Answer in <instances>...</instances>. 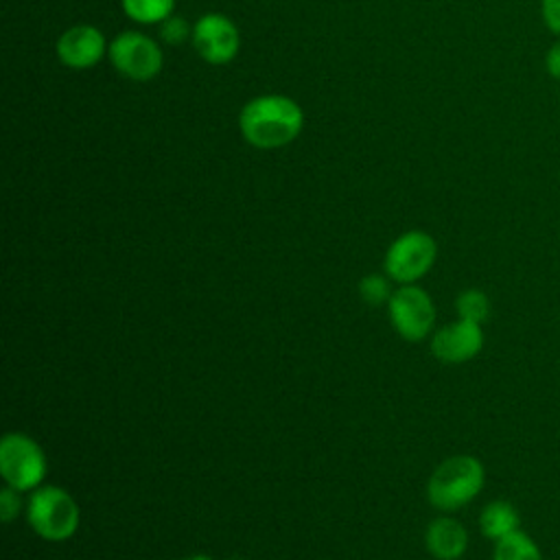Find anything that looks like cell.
I'll use <instances>...</instances> for the list:
<instances>
[{
    "label": "cell",
    "mask_w": 560,
    "mask_h": 560,
    "mask_svg": "<svg viewBox=\"0 0 560 560\" xmlns=\"http://www.w3.org/2000/svg\"><path fill=\"white\" fill-rule=\"evenodd\" d=\"M455 311L459 319L483 324L490 317V300L481 289H466L457 295Z\"/></svg>",
    "instance_id": "15"
},
{
    "label": "cell",
    "mask_w": 560,
    "mask_h": 560,
    "mask_svg": "<svg viewBox=\"0 0 560 560\" xmlns=\"http://www.w3.org/2000/svg\"><path fill=\"white\" fill-rule=\"evenodd\" d=\"M192 46L199 57L212 66L228 63L236 57L241 37L236 24L223 13H206L192 26Z\"/></svg>",
    "instance_id": "8"
},
{
    "label": "cell",
    "mask_w": 560,
    "mask_h": 560,
    "mask_svg": "<svg viewBox=\"0 0 560 560\" xmlns=\"http://www.w3.org/2000/svg\"><path fill=\"white\" fill-rule=\"evenodd\" d=\"M112 66L131 81H151L160 74L164 57L155 39L138 31L118 33L107 48Z\"/></svg>",
    "instance_id": "6"
},
{
    "label": "cell",
    "mask_w": 560,
    "mask_h": 560,
    "mask_svg": "<svg viewBox=\"0 0 560 560\" xmlns=\"http://www.w3.org/2000/svg\"><path fill=\"white\" fill-rule=\"evenodd\" d=\"M18 494L20 492L13 490L11 486H4L0 490V518H2V523H11L18 516V512H20V497Z\"/></svg>",
    "instance_id": "18"
},
{
    "label": "cell",
    "mask_w": 560,
    "mask_h": 560,
    "mask_svg": "<svg viewBox=\"0 0 560 560\" xmlns=\"http://www.w3.org/2000/svg\"><path fill=\"white\" fill-rule=\"evenodd\" d=\"M483 348L481 324L468 319H455L438 328L431 337V354L448 365H459L475 359Z\"/></svg>",
    "instance_id": "9"
},
{
    "label": "cell",
    "mask_w": 560,
    "mask_h": 560,
    "mask_svg": "<svg viewBox=\"0 0 560 560\" xmlns=\"http://www.w3.org/2000/svg\"><path fill=\"white\" fill-rule=\"evenodd\" d=\"M483 464L472 455L446 457L427 481L429 503L442 512H455L468 505L483 488Z\"/></svg>",
    "instance_id": "2"
},
{
    "label": "cell",
    "mask_w": 560,
    "mask_h": 560,
    "mask_svg": "<svg viewBox=\"0 0 560 560\" xmlns=\"http://www.w3.org/2000/svg\"><path fill=\"white\" fill-rule=\"evenodd\" d=\"M42 446L26 433H7L0 442V475L18 492H33L46 479Z\"/></svg>",
    "instance_id": "4"
},
{
    "label": "cell",
    "mask_w": 560,
    "mask_h": 560,
    "mask_svg": "<svg viewBox=\"0 0 560 560\" xmlns=\"http://www.w3.org/2000/svg\"><path fill=\"white\" fill-rule=\"evenodd\" d=\"M122 11L138 24H158L173 15L175 0H120Z\"/></svg>",
    "instance_id": "14"
},
{
    "label": "cell",
    "mask_w": 560,
    "mask_h": 560,
    "mask_svg": "<svg viewBox=\"0 0 560 560\" xmlns=\"http://www.w3.org/2000/svg\"><path fill=\"white\" fill-rule=\"evenodd\" d=\"M186 560H212V558L206 556V553H195V556H190V558H186Z\"/></svg>",
    "instance_id": "21"
},
{
    "label": "cell",
    "mask_w": 560,
    "mask_h": 560,
    "mask_svg": "<svg viewBox=\"0 0 560 560\" xmlns=\"http://www.w3.org/2000/svg\"><path fill=\"white\" fill-rule=\"evenodd\" d=\"M521 525V518H518V510L505 501V499H497V501H490L481 514H479V529L486 538L490 540H499L516 529Z\"/></svg>",
    "instance_id": "12"
},
{
    "label": "cell",
    "mask_w": 560,
    "mask_h": 560,
    "mask_svg": "<svg viewBox=\"0 0 560 560\" xmlns=\"http://www.w3.org/2000/svg\"><path fill=\"white\" fill-rule=\"evenodd\" d=\"M105 55V35L92 24H77L57 39V57L66 68L85 70L96 66Z\"/></svg>",
    "instance_id": "10"
},
{
    "label": "cell",
    "mask_w": 560,
    "mask_h": 560,
    "mask_svg": "<svg viewBox=\"0 0 560 560\" xmlns=\"http://www.w3.org/2000/svg\"><path fill=\"white\" fill-rule=\"evenodd\" d=\"M232 560H241V558H232Z\"/></svg>",
    "instance_id": "22"
},
{
    "label": "cell",
    "mask_w": 560,
    "mask_h": 560,
    "mask_svg": "<svg viewBox=\"0 0 560 560\" xmlns=\"http://www.w3.org/2000/svg\"><path fill=\"white\" fill-rule=\"evenodd\" d=\"M542 20L553 33L560 35V0H542Z\"/></svg>",
    "instance_id": "19"
},
{
    "label": "cell",
    "mask_w": 560,
    "mask_h": 560,
    "mask_svg": "<svg viewBox=\"0 0 560 560\" xmlns=\"http://www.w3.org/2000/svg\"><path fill=\"white\" fill-rule=\"evenodd\" d=\"M26 521L39 538L61 542L77 534L81 512L72 494L63 488L39 486L28 497Z\"/></svg>",
    "instance_id": "3"
},
{
    "label": "cell",
    "mask_w": 560,
    "mask_h": 560,
    "mask_svg": "<svg viewBox=\"0 0 560 560\" xmlns=\"http://www.w3.org/2000/svg\"><path fill=\"white\" fill-rule=\"evenodd\" d=\"M438 258V245L431 234L422 230H409L400 234L385 252L383 269L400 284H416L429 273Z\"/></svg>",
    "instance_id": "5"
},
{
    "label": "cell",
    "mask_w": 560,
    "mask_h": 560,
    "mask_svg": "<svg viewBox=\"0 0 560 560\" xmlns=\"http://www.w3.org/2000/svg\"><path fill=\"white\" fill-rule=\"evenodd\" d=\"M160 33H162V39L166 44H182L184 39H188V35H192L188 22L184 18H177V15L166 18L162 22V31Z\"/></svg>",
    "instance_id": "17"
},
{
    "label": "cell",
    "mask_w": 560,
    "mask_h": 560,
    "mask_svg": "<svg viewBox=\"0 0 560 560\" xmlns=\"http://www.w3.org/2000/svg\"><path fill=\"white\" fill-rule=\"evenodd\" d=\"M545 66H547V72H549L553 79H560V42H556V44L547 50Z\"/></svg>",
    "instance_id": "20"
},
{
    "label": "cell",
    "mask_w": 560,
    "mask_h": 560,
    "mask_svg": "<svg viewBox=\"0 0 560 560\" xmlns=\"http://www.w3.org/2000/svg\"><path fill=\"white\" fill-rule=\"evenodd\" d=\"M392 287H389V280L385 276H378V273H370V276H363L361 282H359V295L365 304H372V306H381L385 302H389L392 298Z\"/></svg>",
    "instance_id": "16"
},
{
    "label": "cell",
    "mask_w": 560,
    "mask_h": 560,
    "mask_svg": "<svg viewBox=\"0 0 560 560\" xmlns=\"http://www.w3.org/2000/svg\"><path fill=\"white\" fill-rule=\"evenodd\" d=\"M304 127L302 107L284 94H262L247 101L238 114V129L256 149H280L291 144Z\"/></svg>",
    "instance_id": "1"
},
{
    "label": "cell",
    "mask_w": 560,
    "mask_h": 560,
    "mask_svg": "<svg viewBox=\"0 0 560 560\" xmlns=\"http://www.w3.org/2000/svg\"><path fill=\"white\" fill-rule=\"evenodd\" d=\"M492 560H542V553L532 536L516 529L494 542Z\"/></svg>",
    "instance_id": "13"
},
{
    "label": "cell",
    "mask_w": 560,
    "mask_h": 560,
    "mask_svg": "<svg viewBox=\"0 0 560 560\" xmlns=\"http://www.w3.org/2000/svg\"><path fill=\"white\" fill-rule=\"evenodd\" d=\"M424 545L427 551L438 560H457L466 553L468 532L457 518L438 516L427 525Z\"/></svg>",
    "instance_id": "11"
},
{
    "label": "cell",
    "mask_w": 560,
    "mask_h": 560,
    "mask_svg": "<svg viewBox=\"0 0 560 560\" xmlns=\"http://www.w3.org/2000/svg\"><path fill=\"white\" fill-rule=\"evenodd\" d=\"M394 330L405 341L424 339L435 324V304L418 284H400L387 302Z\"/></svg>",
    "instance_id": "7"
}]
</instances>
